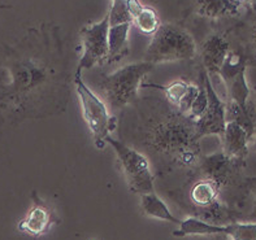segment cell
Wrapping results in <instances>:
<instances>
[{"label": "cell", "mask_w": 256, "mask_h": 240, "mask_svg": "<svg viewBox=\"0 0 256 240\" xmlns=\"http://www.w3.org/2000/svg\"><path fill=\"white\" fill-rule=\"evenodd\" d=\"M62 47L56 27L32 31L6 52L10 82L0 92V105L16 118H40L65 107Z\"/></svg>", "instance_id": "1"}, {"label": "cell", "mask_w": 256, "mask_h": 240, "mask_svg": "<svg viewBox=\"0 0 256 240\" xmlns=\"http://www.w3.org/2000/svg\"><path fill=\"white\" fill-rule=\"evenodd\" d=\"M143 144L173 166H198L200 146L195 122L178 110L150 117L143 125Z\"/></svg>", "instance_id": "2"}, {"label": "cell", "mask_w": 256, "mask_h": 240, "mask_svg": "<svg viewBox=\"0 0 256 240\" xmlns=\"http://www.w3.org/2000/svg\"><path fill=\"white\" fill-rule=\"evenodd\" d=\"M196 43L185 27L178 23L166 22L162 23L152 35L144 53V61L158 65L192 60L196 55Z\"/></svg>", "instance_id": "3"}, {"label": "cell", "mask_w": 256, "mask_h": 240, "mask_svg": "<svg viewBox=\"0 0 256 240\" xmlns=\"http://www.w3.org/2000/svg\"><path fill=\"white\" fill-rule=\"evenodd\" d=\"M154 68L155 65L148 61L133 62L104 75L100 91L108 107L120 110L136 101L140 82Z\"/></svg>", "instance_id": "4"}, {"label": "cell", "mask_w": 256, "mask_h": 240, "mask_svg": "<svg viewBox=\"0 0 256 240\" xmlns=\"http://www.w3.org/2000/svg\"><path fill=\"white\" fill-rule=\"evenodd\" d=\"M74 87L81 103V110L86 126L90 130L96 148L102 149L106 144L110 131L116 127V120L110 117L107 103L98 96L82 79V70L77 69L74 73Z\"/></svg>", "instance_id": "5"}, {"label": "cell", "mask_w": 256, "mask_h": 240, "mask_svg": "<svg viewBox=\"0 0 256 240\" xmlns=\"http://www.w3.org/2000/svg\"><path fill=\"white\" fill-rule=\"evenodd\" d=\"M106 142L114 148L130 190L140 196L155 192L152 170L146 156L114 136H108Z\"/></svg>", "instance_id": "6"}, {"label": "cell", "mask_w": 256, "mask_h": 240, "mask_svg": "<svg viewBox=\"0 0 256 240\" xmlns=\"http://www.w3.org/2000/svg\"><path fill=\"white\" fill-rule=\"evenodd\" d=\"M108 32H110V17L108 13L99 22L84 26L81 30L82 56L78 62L77 69H92L95 65L108 62L110 57V44H108Z\"/></svg>", "instance_id": "7"}, {"label": "cell", "mask_w": 256, "mask_h": 240, "mask_svg": "<svg viewBox=\"0 0 256 240\" xmlns=\"http://www.w3.org/2000/svg\"><path fill=\"white\" fill-rule=\"evenodd\" d=\"M247 58L238 49H230L225 60L220 75L224 81L229 100L246 109L251 97L250 86L246 79Z\"/></svg>", "instance_id": "8"}, {"label": "cell", "mask_w": 256, "mask_h": 240, "mask_svg": "<svg viewBox=\"0 0 256 240\" xmlns=\"http://www.w3.org/2000/svg\"><path fill=\"white\" fill-rule=\"evenodd\" d=\"M200 75L204 82L206 90H207L208 105L204 113L202 114L200 118L195 122L196 135L199 139L208 135L221 136L224 134L228 122L226 103L218 95L211 82V77L207 74L204 69L200 71Z\"/></svg>", "instance_id": "9"}, {"label": "cell", "mask_w": 256, "mask_h": 240, "mask_svg": "<svg viewBox=\"0 0 256 240\" xmlns=\"http://www.w3.org/2000/svg\"><path fill=\"white\" fill-rule=\"evenodd\" d=\"M242 160L233 159L222 151L203 156L198 164L199 178H207L216 182L220 188L232 183L238 172V164Z\"/></svg>", "instance_id": "10"}, {"label": "cell", "mask_w": 256, "mask_h": 240, "mask_svg": "<svg viewBox=\"0 0 256 240\" xmlns=\"http://www.w3.org/2000/svg\"><path fill=\"white\" fill-rule=\"evenodd\" d=\"M58 222L56 214L51 208L39 198L36 192L32 194V205L25 217L17 225L18 231L30 237L39 238L48 233L51 227Z\"/></svg>", "instance_id": "11"}, {"label": "cell", "mask_w": 256, "mask_h": 240, "mask_svg": "<svg viewBox=\"0 0 256 240\" xmlns=\"http://www.w3.org/2000/svg\"><path fill=\"white\" fill-rule=\"evenodd\" d=\"M143 86L144 87H155L164 91L168 103L178 110L180 113H182L186 117L188 116L192 105H194V103L198 99L202 88L200 83L195 84L192 82L182 81V79H177V81L166 84V86L151 83H146L143 84Z\"/></svg>", "instance_id": "12"}, {"label": "cell", "mask_w": 256, "mask_h": 240, "mask_svg": "<svg viewBox=\"0 0 256 240\" xmlns=\"http://www.w3.org/2000/svg\"><path fill=\"white\" fill-rule=\"evenodd\" d=\"M230 49V42L226 34L212 32L204 39L200 47V57L203 69L210 77L220 73Z\"/></svg>", "instance_id": "13"}, {"label": "cell", "mask_w": 256, "mask_h": 240, "mask_svg": "<svg viewBox=\"0 0 256 240\" xmlns=\"http://www.w3.org/2000/svg\"><path fill=\"white\" fill-rule=\"evenodd\" d=\"M250 0H192L196 14L206 18L221 19L238 17L248 9Z\"/></svg>", "instance_id": "14"}, {"label": "cell", "mask_w": 256, "mask_h": 240, "mask_svg": "<svg viewBox=\"0 0 256 240\" xmlns=\"http://www.w3.org/2000/svg\"><path fill=\"white\" fill-rule=\"evenodd\" d=\"M221 151L233 159L244 160L248 151V142L252 138L238 122L228 121L224 134L220 136Z\"/></svg>", "instance_id": "15"}, {"label": "cell", "mask_w": 256, "mask_h": 240, "mask_svg": "<svg viewBox=\"0 0 256 240\" xmlns=\"http://www.w3.org/2000/svg\"><path fill=\"white\" fill-rule=\"evenodd\" d=\"M220 190V186L211 179L199 178L198 181H195L188 191V199L192 205V212L204 209L218 203Z\"/></svg>", "instance_id": "16"}, {"label": "cell", "mask_w": 256, "mask_h": 240, "mask_svg": "<svg viewBox=\"0 0 256 240\" xmlns=\"http://www.w3.org/2000/svg\"><path fill=\"white\" fill-rule=\"evenodd\" d=\"M230 231V225H225V226H218V225H212L204 222V221L199 220L195 217H188L184 220L180 225L178 230L173 231V237L177 238H185L188 235H229Z\"/></svg>", "instance_id": "17"}, {"label": "cell", "mask_w": 256, "mask_h": 240, "mask_svg": "<svg viewBox=\"0 0 256 240\" xmlns=\"http://www.w3.org/2000/svg\"><path fill=\"white\" fill-rule=\"evenodd\" d=\"M140 209L147 217L166 221V222H172V224L177 225H181L182 222L181 220L173 216L172 212L169 211L168 205L166 204V201L155 192L144 194L140 196Z\"/></svg>", "instance_id": "18"}, {"label": "cell", "mask_w": 256, "mask_h": 240, "mask_svg": "<svg viewBox=\"0 0 256 240\" xmlns=\"http://www.w3.org/2000/svg\"><path fill=\"white\" fill-rule=\"evenodd\" d=\"M130 27H132V23L110 26V32H108L110 57H108V62L117 61L128 53V51H129L128 43H129Z\"/></svg>", "instance_id": "19"}, {"label": "cell", "mask_w": 256, "mask_h": 240, "mask_svg": "<svg viewBox=\"0 0 256 240\" xmlns=\"http://www.w3.org/2000/svg\"><path fill=\"white\" fill-rule=\"evenodd\" d=\"M133 23L136 26V29L146 35H154L162 25L158 12L151 6L144 5L133 17Z\"/></svg>", "instance_id": "20"}, {"label": "cell", "mask_w": 256, "mask_h": 240, "mask_svg": "<svg viewBox=\"0 0 256 240\" xmlns=\"http://www.w3.org/2000/svg\"><path fill=\"white\" fill-rule=\"evenodd\" d=\"M108 17H110V26L124 25V23L133 25V17L126 0H112L110 9L108 10Z\"/></svg>", "instance_id": "21"}, {"label": "cell", "mask_w": 256, "mask_h": 240, "mask_svg": "<svg viewBox=\"0 0 256 240\" xmlns=\"http://www.w3.org/2000/svg\"><path fill=\"white\" fill-rule=\"evenodd\" d=\"M228 237L232 240H256V222H233Z\"/></svg>", "instance_id": "22"}, {"label": "cell", "mask_w": 256, "mask_h": 240, "mask_svg": "<svg viewBox=\"0 0 256 240\" xmlns=\"http://www.w3.org/2000/svg\"><path fill=\"white\" fill-rule=\"evenodd\" d=\"M248 35H250V44L252 51L256 55V14L252 13V18L250 21V27H248Z\"/></svg>", "instance_id": "23"}, {"label": "cell", "mask_w": 256, "mask_h": 240, "mask_svg": "<svg viewBox=\"0 0 256 240\" xmlns=\"http://www.w3.org/2000/svg\"><path fill=\"white\" fill-rule=\"evenodd\" d=\"M248 221H250V222H256V201L255 204H254V208L252 211H251L250 216H248Z\"/></svg>", "instance_id": "24"}, {"label": "cell", "mask_w": 256, "mask_h": 240, "mask_svg": "<svg viewBox=\"0 0 256 240\" xmlns=\"http://www.w3.org/2000/svg\"><path fill=\"white\" fill-rule=\"evenodd\" d=\"M248 8H250V12L256 14V0H250V4H248Z\"/></svg>", "instance_id": "25"}, {"label": "cell", "mask_w": 256, "mask_h": 240, "mask_svg": "<svg viewBox=\"0 0 256 240\" xmlns=\"http://www.w3.org/2000/svg\"><path fill=\"white\" fill-rule=\"evenodd\" d=\"M214 240H232L228 235H224V234H220V235H214Z\"/></svg>", "instance_id": "26"}, {"label": "cell", "mask_w": 256, "mask_h": 240, "mask_svg": "<svg viewBox=\"0 0 256 240\" xmlns=\"http://www.w3.org/2000/svg\"><path fill=\"white\" fill-rule=\"evenodd\" d=\"M254 96H255V99H254V104H255V107H256V88H255V91H254Z\"/></svg>", "instance_id": "27"}, {"label": "cell", "mask_w": 256, "mask_h": 240, "mask_svg": "<svg viewBox=\"0 0 256 240\" xmlns=\"http://www.w3.org/2000/svg\"><path fill=\"white\" fill-rule=\"evenodd\" d=\"M254 149L256 151V135L254 136Z\"/></svg>", "instance_id": "28"}]
</instances>
